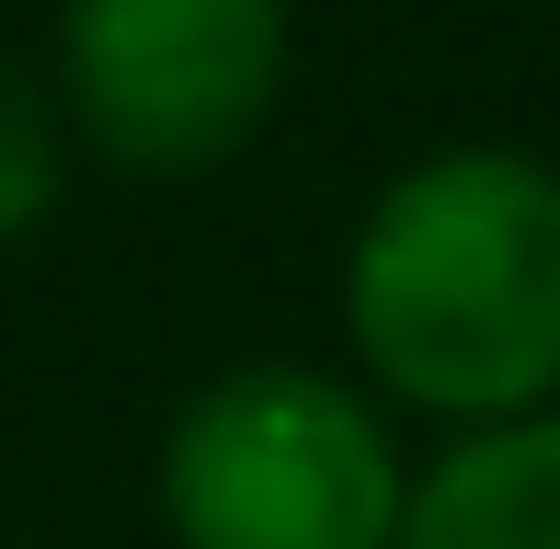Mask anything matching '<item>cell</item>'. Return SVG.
I'll list each match as a JSON object with an SVG mask.
<instances>
[{
  "instance_id": "obj_5",
  "label": "cell",
  "mask_w": 560,
  "mask_h": 549,
  "mask_svg": "<svg viewBox=\"0 0 560 549\" xmlns=\"http://www.w3.org/2000/svg\"><path fill=\"white\" fill-rule=\"evenodd\" d=\"M69 172H81V149H69V115H58V92H46V69L0 46V253L58 218Z\"/></svg>"
},
{
  "instance_id": "obj_2",
  "label": "cell",
  "mask_w": 560,
  "mask_h": 549,
  "mask_svg": "<svg viewBox=\"0 0 560 549\" xmlns=\"http://www.w3.org/2000/svg\"><path fill=\"white\" fill-rule=\"evenodd\" d=\"M149 504L172 549H400L412 458L354 366L229 355L161 423Z\"/></svg>"
},
{
  "instance_id": "obj_1",
  "label": "cell",
  "mask_w": 560,
  "mask_h": 549,
  "mask_svg": "<svg viewBox=\"0 0 560 549\" xmlns=\"http://www.w3.org/2000/svg\"><path fill=\"white\" fill-rule=\"evenodd\" d=\"M343 355L389 412L446 435L560 401V161L446 138L366 195L332 274Z\"/></svg>"
},
{
  "instance_id": "obj_4",
  "label": "cell",
  "mask_w": 560,
  "mask_h": 549,
  "mask_svg": "<svg viewBox=\"0 0 560 549\" xmlns=\"http://www.w3.org/2000/svg\"><path fill=\"white\" fill-rule=\"evenodd\" d=\"M400 549H560V401L446 435L412 469Z\"/></svg>"
},
{
  "instance_id": "obj_3",
  "label": "cell",
  "mask_w": 560,
  "mask_h": 549,
  "mask_svg": "<svg viewBox=\"0 0 560 549\" xmlns=\"http://www.w3.org/2000/svg\"><path fill=\"white\" fill-rule=\"evenodd\" d=\"M298 0H58L46 92L81 161L126 184H207L287 115Z\"/></svg>"
}]
</instances>
